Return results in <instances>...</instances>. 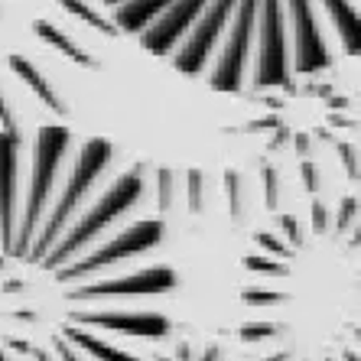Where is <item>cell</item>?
I'll return each mask as SVG.
<instances>
[{"instance_id": "obj_1", "label": "cell", "mask_w": 361, "mask_h": 361, "mask_svg": "<svg viewBox=\"0 0 361 361\" xmlns=\"http://www.w3.org/2000/svg\"><path fill=\"white\" fill-rule=\"evenodd\" d=\"M114 26L137 33L157 56H173L179 72L212 66L215 92H238L247 68L257 88H274L290 72L332 66L329 33L345 56H358L361 0H104Z\"/></svg>"}, {"instance_id": "obj_2", "label": "cell", "mask_w": 361, "mask_h": 361, "mask_svg": "<svg viewBox=\"0 0 361 361\" xmlns=\"http://www.w3.org/2000/svg\"><path fill=\"white\" fill-rule=\"evenodd\" d=\"M140 195H143V176H140V169H130V173H124V176L104 192V199L68 231V238L56 247V251H46V257H42L46 267H59V264L68 261L75 251H82L85 244L98 238V231H104V228H108L114 219H121L130 205H137Z\"/></svg>"}, {"instance_id": "obj_3", "label": "cell", "mask_w": 361, "mask_h": 361, "mask_svg": "<svg viewBox=\"0 0 361 361\" xmlns=\"http://www.w3.org/2000/svg\"><path fill=\"white\" fill-rule=\"evenodd\" d=\"M68 130L66 127H42L39 137H36V153H33V185H30V199H26V212H23V228L17 235L13 251L20 257L30 254V241H33L36 221L42 219V209H46V199L52 192V183H56V173H59V163L68 150Z\"/></svg>"}, {"instance_id": "obj_4", "label": "cell", "mask_w": 361, "mask_h": 361, "mask_svg": "<svg viewBox=\"0 0 361 361\" xmlns=\"http://www.w3.org/2000/svg\"><path fill=\"white\" fill-rule=\"evenodd\" d=\"M108 160H111V143L108 140H88L85 143L82 153H78L75 169H72V179H68L66 192H62V199H59V205H56V212H52L49 221H46V228H42L36 247L26 254V257H33V261H42V257H46V251H49L52 244H56V238H59L62 225L72 219V212H75L78 202L88 195V189L94 185V179L104 173Z\"/></svg>"}, {"instance_id": "obj_5", "label": "cell", "mask_w": 361, "mask_h": 361, "mask_svg": "<svg viewBox=\"0 0 361 361\" xmlns=\"http://www.w3.org/2000/svg\"><path fill=\"white\" fill-rule=\"evenodd\" d=\"M160 241H163L160 221H137L134 228H127L124 235L114 238L111 244H104L101 251L88 254L75 267L59 270V280H78V277H85V274H92V270L114 267L118 261H127V257H134V254H140V251H150V247H157Z\"/></svg>"}, {"instance_id": "obj_6", "label": "cell", "mask_w": 361, "mask_h": 361, "mask_svg": "<svg viewBox=\"0 0 361 361\" xmlns=\"http://www.w3.org/2000/svg\"><path fill=\"white\" fill-rule=\"evenodd\" d=\"M169 286H176V274L169 267H150L140 274L121 280H104V283H88L78 286L75 293H68L72 300H101V296H150V293H163Z\"/></svg>"}, {"instance_id": "obj_7", "label": "cell", "mask_w": 361, "mask_h": 361, "mask_svg": "<svg viewBox=\"0 0 361 361\" xmlns=\"http://www.w3.org/2000/svg\"><path fill=\"white\" fill-rule=\"evenodd\" d=\"M17 150L20 137L0 130V241L4 251H13V221H17Z\"/></svg>"}, {"instance_id": "obj_8", "label": "cell", "mask_w": 361, "mask_h": 361, "mask_svg": "<svg viewBox=\"0 0 361 361\" xmlns=\"http://www.w3.org/2000/svg\"><path fill=\"white\" fill-rule=\"evenodd\" d=\"M68 319L85 322V326H101L111 332H127V336L160 338L169 332V322L160 312H72Z\"/></svg>"}, {"instance_id": "obj_9", "label": "cell", "mask_w": 361, "mask_h": 361, "mask_svg": "<svg viewBox=\"0 0 361 361\" xmlns=\"http://www.w3.org/2000/svg\"><path fill=\"white\" fill-rule=\"evenodd\" d=\"M10 68H13V72H17V75L23 78V82L30 85V88H33L36 98L46 101V104H49L52 111H59V114H66V101H62L59 94H56V88H52V85L46 82V75H42V72L33 66V62L23 59V56H10Z\"/></svg>"}, {"instance_id": "obj_10", "label": "cell", "mask_w": 361, "mask_h": 361, "mask_svg": "<svg viewBox=\"0 0 361 361\" xmlns=\"http://www.w3.org/2000/svg\"><path fill=\"white\" fill-rule=\"evenodd\" d=\"M36 33H39L42 39L49 42V46H56V49H59L62 56H68V59H72V62H78V66H88V68H94V66H98V62H94L92 56H88V52H85V49H78V46H75V42H72V39H68L66 33H59V30H56V26H52V23H46V20H39V23H36Z\"/></svg>"}, {"instance_id": "obj_11", "label": "cell", "mask_w": 361, "mask_h": 361, "mask_svg": "<svg viewBox=\"0 0 361 361\" xmlns=\"http://www.w3.org/2000/svg\"><path fill=\"white\" fill-rule=\"evenodd\" d=\"M66 336H68V342H75V345H82L88 355H94L98 361H137L134 355H127V352H121V348H114V345H108V342H101V338H94V336H88V332H82V329H66Z\"/></svg>"}, {"instance_id": "obj_12", "label": "cell", "mask_w": 361, "mask_h": 361, "mask_svg": "<svg viewBox=\"0 0 361 361\" xmlns=\"http://www.w3.org/2000/svg\"><path fill=\"white\" fill-rule=\"evenodd\" d=\"M225 185H228V202H231V219L241 221L244 199H241V179H238L235 169H228V173H225Z\"/></svg>"}, {"instance_id": "obj_13", "label": "cell", "mask_w": 361, "mask_h": 361, "mask_svg": "<svg viewBox=\"0 0 361 361\" xmlns=\"http://www.w3.org/2000/svg\"><path fill=\"white\" fill-rule=\"evenodd\" d=\"M244 267L247 270H257V274H274V277H286L290 267L280 261H270V257H244Z\"/></svg>"}, {"instance_id": "obj_14", "label": "cell", "mask_w": 361, "mask_h": 361, "mask_svg": "<svg viewBox=\"0 0 361 361\" xmlns=\"http://www.w3.org/2000/svg\"><path fill=\"white\" fill-rule=\"evenodd\" d=\"M283 300H286L283 293H274V290H264V286L244 290V302H251V306H267V302H283Z\"/></svg>"}, {"instance_id": "obj_15", "label": "cell", "mask_w": 361, "mask_h": 361, "mask_svg": "<svg viewBox=\"0 0 361 361\" xmlns=\"http://www.w3.org/2000/svg\"><path fill=\"white\" fill-rule=\"evenodd\" d=\"M202 185H205V176H202L199 169H192V173H189V205H192L195 212H202L205 209V189H202Z\"/></svg>"}, {"instance_id": "obj_16", "label": "cell", "mask_w": 361, "mask_h": 361, "mask_svg": "<svg viewBox=\"0 0 361 361\" xmlns=\"http://www.w3.org/2000/svg\"><path fill=\"white\" fill-rule=\"evenodd\" d=\"M280 329L270 326V322H254V326H244L241 329V338L244 342H261V338H274Z\"/></svg>"}, {"instance_id": "obj_17", "label": "cell", "mask_w": 361, "mask_h": 361, "mask_svg": "<svg viewBox=\"0 0 361 361\" xmlns=\"http://www.w3.org/2000/svg\"><path fill=\"white\" fill-rule=\"evenodd\" d=\"M264 202H267L270 209H277L280 202V192H277V169L264 166Z\"/></svg>"}, {"instance_id": "obj_18", "label": "cell", "mask_w": 361, "mask_h": 361, "mask_svg": "<svg viewBox=\"0 0 361 361\" xmlns=\"http://www.w3.org/2000/svg\"><path fill=\"white\" fill-rule=\"evenodd\" d=\"M338 157H342V166L352 179H358V150L348 147V143H338Z\"/></svg>"}, {"instance_id": "obj_19", "label": "cell", "mask_w": 361, "mask_h": 361, "mask_svg": "<svg viewBox=\"0 0 361 361\" xmlns=\"http://www.w3.org/2000/svg\"><path fill=\"white\" fill-rule=\"evenodd\" d=\"M173 173L169 169H160V209L166 212L169 209V202H173Z\"/></svg>"}, {"instance_id": "obj_20", "label": "cell", "mask_w": 361, "mask_h": 361, "mask_svg": "<svg viewBox=\"0 0 361 361\" xmlns=\"http://www.w3.org/2000/svg\"><path fill=\"white\" fill-rule=\"evenodd\" d=\"M355 215H358V199H355V195H348V199L342 202V215H338V231H345V228L352 225Z\"/></svg>"}, {"instance_id": "obj_21", "label": "cell", "mask_w": 361, "mask_h": 361, "mask_svg": "<svg viewBox=\"0 0 361 361\" xmlns=\"http://www.w3.org/2000/svg\"><path fill=\"white\" fill-rule=\"evenodd\" d=\"M0 124H4V130H7V134L20 137V130H17V121H13V111H10V104H7V101H4V94H0Z\"/></svg>"}, {"instance_id": "obj_22", "label": "cell", "mask_w": 361, "mask_h": 361, "mask_svg": "<svg viewBox=\"0 0 361 361\" xmlns=\"http://www.w3.org/2000/svg\"><path fill=\"white\" fill-rule=\"evenodd\" d=\"M254 241L261 244V247H267V251H274V254H286V244L277 241L270 231H257V235H254Z\"/></svg>"}, {"instance_id": "obj_23", "label": "cell", "mask_w": 361, "mask_h": 361, "mask_svg": "<svg viewBox=\"0 0 361 361\" xmlns=\"http://www.w3.org/2000/svg\"><path fill=\"white\" fill-rule=\"evenodd\" d=\"M283 231L290 235V241H293L296 247H302V228L296 225V221L290 219V215H283Z\"/></svg>"}, {"instance_id": "obj_24", "label": "cell", "mask_w": 361, "mask_h": 361, "mask_svg": "<svg viewBox=\"0 0 361 361\" xmlns=\"http://www.w3.org/2000/svg\"><path fill=\"white\" fill-rule=\"evenodd\" d=\"M326 205H322V202H312V228H316V231H326Z\"/></svg>"}, {"instance_id": "obj_25", "label": "cell", "mask_w": 361, "mask_h": 361, "mask_svg": "<svg viewBox=\"0 0 361 361\" xmlns=\"http://www.w3.org/2000/svg\"><path fill=\"white\" fill-rule=\"evenodd\" d=\"M302 179H306V189H310V192L319 189V179H316V166H312V163H302Z\"/></svg>"}, {"instance_id": "obj_26", "label": "cell", "mask_w": 361, "mask_h": 361, "mask_svg": "<svg viewBox=\"0 0 361 361\" xmlns=\"http://www.w3.org/2000/svg\"><path fill=\"white\" fill-rule=\"evenodd\" d=\"M219 358H221V348H219V345H212L209 352L202 355V361H219Z\"/></svg>"}, {"instance_id": "obj_27", "label": "cell", "mask_w": 361, "mask_h": 361, "mask_svg": "<svg viewBox=\"0 0 361 361\" xmlns=\"http://www.w3.org/2000/svg\"><path fill=\"white\" fill-rule=\"evenodd\" d=\"M59 355H62V361H78V358H75V352H72L68 345H62V342H59Z\"/></svg>"}, {"instance_id": "obj_28", "label": "cell", "mask_w": 361, "mask_h": 361, "mask_svg": "<svg viewBox=\"0 0 361 361\" xmlns=\"http://www.w3.org/2000/svg\"><path fill=\"white\" fill-rule=\"evenodd\" d=\"M296 150H300V153L310 150V140H306V134H296Z\"/></svg>"}, {"instance_id": "obj_29", "label": "cell", "mask_w": 361, "mask_h": 361, "mask_svg": "<svg viewBox=\"0 0 361 361\" xmlns=\"http://www.w3.org/2000/svg\"><path fill=\"white\" fill-rule=\"evenodd\" d=\"M267 361H290V355L280 352V355H274V358H267Z\"/></svg>"}, {"instance_id": "obj_30", "label": "cell", "mask_w": 361, "mask_h": 361, "mask_svg": "<svg viewBox=\"0 0 361 361\" xmlns=\"http://www.w3.org/2000/svg\"><path fill=\"white\" fill-rule=\"evenodd\" d=\"M345 361H358V355H355V352H348V355H345Z\"/></svg>"}, {"instance_id": "obj_31", "label": "cell", "mask_w": 361, "mask_h": 361, "mask_svg": "<svg viewBox=\"0 0 361 361\" xmlns=\"http://www.w3.org/2000/svg\"><path fill=\"white\" fill-rule=\"evenodd\" d=\"M36 361H49V355H46V352H39V355H36Z\"/></svg>"}, {"instance_id": "obj_32", "label": "cell", "mask_w": 361, "mask_h": 361, "mask_svg": "<svg viewBox=\"0 0 361 361\" xmlns=\"http://www.w3.org/2000/svg\"><path fill=\"white\" fill-rule=\"evenodd\" d=\"M0 361H7V358H4V352H0Z\"/></svg>"}, {"instance_id": "obj_33", "label": "cell", "mask_w": 361, "mask_h": 361, "mask_svg": "<svg viewBox=\"0 0 361 361\" xmlns=\"http://www.w3.org/2000/svg\"><path fill=\"white\" fill-rule=\"evenodd\" d=\"M326 361H332V358H326Z\"/></svg>"}]
</instances>
